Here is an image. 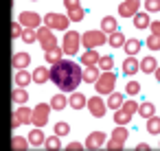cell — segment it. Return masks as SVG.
Segmentation results:
<instances>
[{"label":"cell","mask_w":160,"mask_h":151,"mask_svg":"<svg viewBox=\"0 0 160 151\" xmlns=\"http://www.w3.org/2000/svg\"><path fill=\"white\" fill-rule=\"evenodd\" d=\"M51 81L62 92H75L77 85L83 81V70L72 59H59L57 64L51 66Z\"/></svg>","instance_id":"6da1fadb"},{"label":"cell","mask_w":160,"mask_h":151,"mask_svg":"<svg viewBox=\"0 0 160 151\" xmlns=\"http://www.w3.org/2000/svg\"><path fill=\"white\" fill-rule=\"evenodd\" d=\"M81 44L86 48H97V46H103L108 44V33L103 29H92V31H86L81 35Z\"/></svg>","instance_id":"7a4b0ae2"},{"label":"cell","mask_w":160,"mask_h":151,"mask_svg":"<svg viewBox=\"0 0 160 151\" xmlns=\"http://www.w3.org/2000/svg\"><path fill=\"white\" fill-rule=\"evenodd\" d=\"M114 85H116V75H114L112 70H103L101 77L94 81L97 94H112V92H114Z\"/></svg>","instance_id":"3957f363"},{"label":"cell","mask_w":160,"mask_h":151,"mask_svg":"<svg viewBox=\"0 0 160 151\" xmlns=\"http://www.w3.org/2000/svg\"><path fill=\"white\" fill-rule=\"evenodd\" d=\"M79 46H81V35H79L77 31L68 29V31L64 33V44H62L64 53L72 57V55H77V53H79Z\"/></svg>","instance_id":"277c9868"},{"label":"cell","mask_w":160,"mask_h":151,"mask_svg":"<svg viewBox=\"0 0 160 151\" xmlns=\"http://www.w3.org/2000/svg\"><path fill=\"white\" fill-rule=\"evenodd\" d=\"M127 136H129L127 125H116V127H114V131H112V138L105 142V144H108V149H123V147H125V142H127Z\"/></svg>","instance_id":"5b68a950"},{"label":"cell","mask_w":160,"mask_h":151,"mask_svg":"<svg viewBox=\"0 0 160 151\" xmlns=\"http://www.w3.org/2000/svg\"><path fill=\"white\" fill-rule=\"evenodd\" d=\"M51 103L46 105V103H38L35 107H33V120H31V125L33 127H44L46 123H48V116H51Z\"/></svg>","instance_id":"8992f818"},{"label":"cell","mask_w":160,"mask_h":151,"mask_svg":"<svg viewBox=\"0 0 160 151\" xmlns=\"http://www.w3.org/2000/svg\"><path fill=\"white\" fill-rule=\"evenodd\" d=\"M44 24L51 27L53 31H55V29H57V31H64V29L70 27V18L64 16V13H46V16H44Z\"/></svg>","instance_id":"52a82bcc"},{"label":"cell","mask_w":160,"mask_h":151,"mask_svg":"<svg viewBox=\"0 0 160 151\" xmlns=\"http://www.w3.org/2000/svg\"><path fill=\"white\" fill-rule=\"evenodd\" d=\"M38 42H40V46H42L44 51L57 46V37H55L53 29L46 27V24H44V27H38Z\"/></svg>","instance_id":"ba28073f"},{"label":"cell","mask_w":160,"mask_h":151,"mask_svg":"<svg viewBox=\"0 0 160 151\" xmlns=\"http://www.w3.org/2000/svg\"><path fill=\"white\" fill-rule=\"evenodd\" d=\"M99 96H101V94H97V96L88 99V105H86L94 118H103V116H105V112H108V101H103V99H99Z\"/></svg>","instance_id":"9c48e42d"},{"label":"cell","mask_w":160,"mask_h":151,"mask_svg":"<svg viewBox=\"0 0 160 151\" xmlns=\"http://www.w3.org/2000/svg\"><path fill=\"white\" fill-rule=\"evenodd\" d=\"M140 9V0H123L118 5V16L121 18H134Z\"/></svg>","instance_id":"30bf717a"},{"label":"cell","mask_w":160,"mask_h":151,"mask_svg":"<svg viewBox=\"0 0 160 151\" xmlns=\"http://www.w3.org/2000/svg\"><path fill=\"white\" fill-rule=\"evenodd\" d=\"M18 20H20L24 27H31V29H38V27L44 22V18H42L40 13H35V11H22V13L18 16Z\"/></svg>","instance_id":"8fae6325"},{"label":"cell","mask_w":160,"mask_h":151,"mask_svg":"<svg viewBox=\"0 0 160 151\" xmlns=\"http://www.w3.org/2000/svg\"><path fill=\"white\" fill-rule=\"evenodd\" d=\"M105 144V134L103 131H92V134H88V138H86V149H99V147H103Z\"/></svg>","instance_id":"7c38bea8"},{"label":"cell","mask_w":160,"mask_h":151,"mask_svg":"<svg viewBox=\"0 0 160 151\" xmlns=\"http://www.w3.org/2000/svg\"><path fill=\"white\" fill-rule=\"evenodd\" d=\"M140 70V61L136 59V55H127V59L123 61V72L127 75V77H132V75H136Z\"/></svg>","instance_id":"4fadbf2b"},{"label":"cell","mask_w":160,"mask_h":151,"mask_svg":"<svg viewBox=\"0 0 160 151\" xmlns=\"http://www.w3.org/2000/svg\"><path fill=\"white\" fill-rule=\"evenodd\" d=\"M68 105H70L72 110H81V107L88 105V96L75 90V92H70V96H68Z\"/></svg>","instance_id":"5bb4252c"},{"label":"cell","mask_w":160,"mask_h":151,"mask_svg":"<svg viewBox=\"0 0 160 151\" xmlns=\"http://www.w3.org/2000/svg\"><path fill=\"white\" fill-rule=\"evenodd\" d=\"M64 48L62 46H53V48H48V51H44V57H46V61L48 64H57L59 59H64Z\"/></svg>","instance_id":"9a60e30c"},{"label":"cell","mask_w":160,"mask_h":151,"mask_svg":"<svg viewBox=\"0 0 160 151\" xmlns=\"http://www.w3.org/2000/svg\"><path fill=\"white\" fill-rule=\"evenodd\" d=\"M13 81H16V85L27 88V85H29V81H33V75H29V70H24V68H18V70H16Z\"/></svg>","instance_id":"2e32d148"},{"label":"cell","mask_w":160,"mask_h":151,"mask_svg":"<svg viewBox=\"0 0 160 151\" xmlns=\"http://www.w3.org/2000/svg\"><path fill=\"white\" fill-rule=\"evenodd\" d=\"M29 142H31L33 147H40V144L46 142V136H44L42 127H33V129L29 131Z\"/></svg>","instance_id":"e0dca14e"},{"label":"cell","mask_w":160,"mask_h":151,"mask_svg":"<svg viewBox=\"0 0 160 151\" xmlns=\"http://www.w3.org/2000/svg\"><path fill=\"white\" fill-rule=\"evenodd\" d=\"M99 59H101V55H99L94 48H88V51L81 55V64H83V66H97Z\"/></svg>","instance_id":"ac0fdd59"},{"label":"cell","mask_w":160,"mask_h":151,"mask_svg":"<svg viewBox=\"0 0 160 151\" xmlns=\"http://www.w3.org/2000/svg\"><path fill=\"white\" fill-rule=\"evenodd\" d=\"M11 64H13L16 70H18V68H27V66L31 64V55H29V53H16V55L11 57Z\"/></svg>","instance_id":"d6986e66"},{"label":"cell","mask_w":160,"mask_h":151,"mask_svg":"<svg viewBox=\"0 0 160 151\" xmlns=\"http://www.w3.org/2000/svg\"><path fill=\"white\" fill-rule=\"evenodd\" d=\"M46 79H51V68L38 66V68L33 70V81H35V83H46Z\"/></svg>","instance_id":"ffe728a7"},{"label":"cell","mask_w":160,"mask_h":151,"mask_svg":"<svg viewBox=\"0 0 160 151\" xmlns=\"http://www.w3.org/2000/svg\"><path fill=\"white\" fill-rule=\"evenodd\" d=\"M16 116L22 120V125H29L33 120V107H27V105H20L16 110Z\"/></svg>","instance_id":"44dd1931"},{"label":"cell","mask_w":160,"mask_h":151,"mask_svg":"<svg viewBox=\"0 0 160 151\" xmlns=\"http://www.w3.org/2000/svg\"><path fill=\"white\" fill-rule=\"evenodd\" d=\"M108 44H110L112 48H123V46H125V35H123L121 31H114V33L108 35Z\"/></svg>","instance_id":"7402d4cb"},{"label":"cell","mask_w":160,"mask_h":151,"mask_svg":"<svg viewBox=\"0 0 160 151\" xmlns=\"http://www.w3.org/2000/svg\"><path fill=\"white\" fill-rule=\"evenodd\" d=\"M156 68H158V61H156V57H145V59H140V70L145 72V75H151V72H156Z\"/></svg>","instance_id":"603a6c76"},{"label":"cell","mask_w":160,"mask_h":151,"mask_svg":"<svg viewBox=\"0 0 160 151\" xmlns=\"http://www.w3.org/2000/svg\"><path fill=\"white\" fill-rule=\"evenodd\" d=\"M99 70H101V68H97V66H86V68H83V81H86V83H94V81L101 77Z\"/></svg>","instance_id":"cb8c5ba5"},{"label":"cell","mask_w":160,"mask_h":151,"mask_svg":"<svg viewBox=\"0 0 160 151\" xmlns=\"http://www.w3.org/2000/svg\"><path fill=\"white\" fill-rule=\"evenodd\" d=\"M110 99H108V107L110 110H121L123 107V103H125V96L121 94V92H112V94H108Z\"/></svg>","instance_id":"d4e9b609"},{"label":"cell","mask_w":160,"mask_h":151,"mask_svg":"<svg viewBox=\"0 0 160 151\" xmlns=\"http://www.w3.org/2000/svg\"><path fill=\"white\" fill-rule=\"evenodd\" d=\"M149 13L147 11H138L136 16H134V27L136 29H149Z\"/></svg>","instance_id":"484cf974"},{"label":"cell","mask_w":160,"mask_h":151,"mask_svg":"<svg viewBox=\"0 0 160 151\" xmlns=\"http://www.w3.org/2000/svg\"><path fill=\"white\" fill-rule=\"evenodd\" d=\"M101 29L110 35V33H114V31H118V22H116V18H112V16H105L103 20H101Z\"/></svg>","instance_id":"4316f807"},{"label":"cell","mask_w":160,"mask_h":151,"mask_svg":"<svg viewBox=\"0 0 160 151\" xmlns=\"http://www.w3.org/2000/svg\"><path fill=\"white\" fill-rule=\"evenodd\" d=\"M11 99L18 103V105H24L27 101H29V92L24 90V88H20V85H16L13 88V92H11Z\"/></svg>","instance_id":"83f0119b"},{"label":"cell","mask_w":160,"mask_h":151,"mask_svg":"<svg viewBox=\"0 0 160 151\" xmlns=\"http://www.w3.org/2000/svg\"><path fill=\"white\" fill-rule=\"evenodd\" d=\"M138 114H140L142 118H149V116H153V114H156V105H153L151 101H145V103H140Z\"/></svg>","instance_id":"f1b7e54d"},{"label":"cell","mask_w":160,"mask_h":151,"mask_svg":"<svg viewBox=\"0 0 160 151\" xmlns=\"http://www.w3.org/2000/svg\"><path fill=\"white\" fill-rule=\"evenodd\" d=\"M114 123L116 125H129L132 123V114H127L125 110H114Z\"/></svg>","instance_id":"f546056e"},{"label":"cell","mask_w":160,"mask_h":151,"mask_svg":"<svg viewBox=\"0 0 160 151\" xmlns=\"http://www.w3.org/2000/svg\"><path fill=\"white\" fill-rule=\"evenodd\" d=\"M68 105V99L64 96V92H59V94H55L53 99H51V107L53 110H64Z\"/></svg>","instance_id":"4dcf8cb0"},{"label":"cell","mask_w":160,"mask_h":151,"mask_svg":"<svg viewBox=\"0 0 160 151\" xmlns=\"http://www.w3.org/2000/svg\"><path fill=\"white\" fill-rule=\"evenodd\" d=\"M145 127H147V131H149V134H160V118H158L156 114H153V116H149Z\"/></svg>","instance_id":"1f68e13d"},{"label":"cell","mask_w":160,"mask_h":151,"mask_svg":"<svg viewBox=\"0 0 160 151\" xmlns=\"http://www.w3.org/2000/svg\"><path fill=\"white\" fill-rule=\"evenodd\" d=\"M123 48H125L127 55H136V53L140 51V42L134 40V37H132V40H125V46H123Z\"/></svg>","instance_id":"d6a6232c"},{"label":"cell","mask_w":160,"mask_h":151,"mask_svg":"<svg viewBox=\"0 0 160 151\" xmlns=\"http://www.w3.org/2000/svg\"><path fill=\"white\" fill-rule=\"evenodd\" d=\"M68 18H70V22H81V20L86 18V11H83L81 7H75V9H68Z\"/></svg>","instance_id":"836d02e7"},{"label":"cell","mask_w":160,"mask_h":151,"mask_svg":"<svg viewBox=\"0 0 160 151\" xmlns=\"http://www.w3.org/2000/svg\"><path fill=\"white\" fill-rule=\"evenodd\" d=\"M22 40L27 44H33L38 42V29H31V27H24V33H22Z\"/></svg>","instance_id":"e575fe53"},{"label":"cell","mask_w":160,"mask_h":151,"mask_svg":"<svg viewBox=\"0 0 160 151\" xmlns=\"http://www.w3.org/2000/svg\"><path fill=\"white\" fill-rule=\"evenodd\" d=\"M99 68H101V70H112V68H114V57H112V55H101Z\"/></svg>","instance_id":"d590c367"},{"label":"cell","mask_w":160,"mask_h":151,"mask_svg":"<svg viewBox=\"0 0 160 151\" xmlns=\"http://www.w3.org/2000/svg\"><path fill=\"white\" fill-rule=\"evenodd\" d=\"M22 33H24V24L18 20V22H11V40H18V37H22Z\"/></svg>","instance_id":"8d00e7d4"},{"label":"cell","mask_w":160,"mask_h":151,"mask_svg":"<svg viewBox=\"0 0 160 151\" xmlns=\"http://www.w3.org/2000/svg\"><path fill=\"white\" fill-rule=\"evenodd\" d=\"M138 107H140V105H138L134 99H125V103H123V107H121V110H125L127 114H132V116H134V114L138 112Z\"/></svg>","instance_id":"74e56055"},{"label":"cell","mask_w":160,"mask_h":151,"mask_svg":"<svg viewBox=\"0 0 160 151\" xmlns=\"http://www.w3.org/2000/svg\"><path fill=\"white\" fill-rule=\"evenodd\" d=\"M29 144H31V142H29L27 138H22V136H13V138H11V147H13V149H20V151H22V149H27Z\"/></svg>","instance_id":"f35d334b"},{"label":"cell","mask_w":160,"mask_h":151,"mask_svg":"<svg viewBox=\"0 0 160 151\" xmlns=\"http://www.w3.org/2000/svg\"><path fill=\"white\" fill-rule=\"evenodd\" d=\"M147 46H149L151 51H160V33H151V35L147 37Z\"/></svg>","instance_id":"ab89813d"},{"label":"cell","mask_w":160,"mask_h":151,"mask_svg":"<svg viewBox=\"0 0 160 151\" xmlns=\"http://www.w3.org/2000/svg\"><path fill=\"white\" fill-rule=\"evenodd\" d=\"M55 134H57V136H68V134H70V125L64 123V120L55 123Z\"/></svg>","instance_id":"60d3db41"},{"label":"cell","mask_w":160,"mask_h":151,"mask_svg":"<svg viewBox=\"0 0 160 151\" xmlns=\"http://www.w3.org/2000/svg\"><path fill=\"white\" fill-rule=\"evenodd\" d=\"M62 136H57V134H53V136H48L46 138V147H51V149H62V140H59Z\"/></svg>","instance_id":"b9f144b4"},{"label":"cell","mask_w":160,"mask_h":151,"mask_svg":"<svg viewBox=\"0 0 160 151\" xmlns=\"http://www.w3.org/2000/svg\"><path fill=\"white\" fill-rule=\"evenodd\" d=\"M125 92H127V94H132V96H136V94L140 92V83H138V81H127Z\"/></svg>","instance_id":"7bdbcfd3"},{"label":"cell","mask_w":160,"mask_h":151,"mask_svg":"<svg viewBox=\"0 0 160 151\" xmlns=\"http://www.w3.org/2000/svg\"><path fill=\"white\" fill-rule=\"evenodd\" d=\"M145 11L158 13L160 11V0H145Z\"/></svg>","instance_id":"ee69618b"},{"label":"cell","mask_w":160,"mask_h":151,"mask_svg":"<svg viewBox=\"0 0 160 151\" xmlns=\"http://www.w3.org/2000/svg\"><path fill=\"white\" fill-rule=\"evenodd\" d=\"M64 7L66 9H75V7H81L79 0H64Z\"/></svg>","instance_id":"f6af8a7d"},{"label":"cell","mask_w":160,"mask_h":151,"mask_svg":"<svg viewBox=\"0 0 160 151\" xmlns=\"http://www.w3.org/2000/svg\"><path fill=\"white\" fill-rule=\"evenodd\" d=\"M20 125H22V120H20V118L16 116V112H13V114H11V129H18Z\"/></svg>","instance_id":"bcb514c9"},{"label":"cell","mask_w":160,"mask_h":151,"mask_svg":"<svg viewBox=\"0 0 160 151\" xmlns=\"http://www.w3.org/2000/svg\"><path fill=\"white\" fill-rule=\"evenodd\" d=\"M149 29H151V33H160V22H151Z\"/></svg>","instance_id":"7dc6e473"},{"label":"cell","mask_w":160,"mask_h":151,"mask_svg":"<svg viewBox=\"0 0 160 151\" xmlns=\"http://www.w3.org/2000/svg\"><path fill=\"white\" fill-rule=\"evenodd\" d=\"M68 149H81V142H70Z\"/></svg>","instance_id":"c3c4849f"},{"label":"cell","mask_w":160,"mask_h":151,"mask_svg":"<svg viewBox=\"0 0 160 151\" xmlns=\"http://www.w3.org/2000/svg\"><path fill=\"white\" fill-rule=\"evenodd\" d=\"M147 149H149V144H145V142L138 144V151H147Z\"/></svg>","instance_id":"681fc988"},{"label":"cell","mask_w":160,"mask_h":151,"mask_svg":"<svg viewBox=\"0 0 160 151\" xmlns=\"http://www.w3.org/2000/svg\"><path fill=\"white\" fill-rule=\"evenodd\" d=\"M156 79H158V81H160V66H158V68H156Z\"/></svg>","instance_id":"f907efd6"}]
</instances>
